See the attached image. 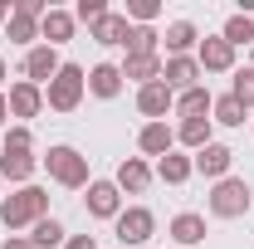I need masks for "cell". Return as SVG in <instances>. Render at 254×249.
<instances>
[{
    "instance_id": "20",
    "label": "cell",
    "mask_w": 254,
    "mask_h": 249,
    "mask_svg": "<svg viewBox=\"0 0 254 249\" xmlns=\"http://www.w3.org/2000/svg\"><path fill=\"white\" fill-rule=\"evenodd\" d=\"M176 142H186V147H210V118H181V127H176Z\"/></svg>"
},
{
    "instance_id": "5",
    "label": "cell",
    "mask_w": 254,
    "mask_h": 249,
    "mask_svg": "<svg viewBox=\"0 0 254 249\" xmlns=\"http://www.w3.org/2000/svg\"><path fill=\"white\" fill-rule=\"evenodd\" d=\"M152 230H157V215H152L147 205H132V210L118 215V240H123V245H147Z\"/></svg>"
},
{
    "instance_id": "21",
    "label": "cell",
    "mask_w": 254,
    "mask_h": 249,
    "mask_svg": "<svg viewBox=\"0 0 254 249\" xmlns=\"http://www.w3.org/2000/svg\"><path fill=\"white\" fill-rule=\"evenodd\" d=\"M171 240H176V245H200V240H205V220L200 215H176L171 220Z\"/></svg>"
},
{
    "instance_id": "32",
    "label": "cell",
    "mask_w": 254,
    "mask_h": 249,
    "mask_svg": "<svg viewBox=\"0 0 254 249\" xmlns=\"http://www.w3.org/2000/svg\"><path fill=\"white\" fill-rule=\"evenodd\" d=\"M108 15V5L103 0H78V10H73V20H83V25H98Z\"/></svg>"
},
{
    "instance_id": "28",
    "label": "cell",
    "mask_w": 254,
    "mask_h": 249,
    "mask_svg": "<svg viewBox=\"0 0 254 249\" xmlns=\"http://www.w3.org/2000/svg\"><path fill=\"white\" fill-rule=\"evenodd\" d=\"M10 39H15V44L39 39V20H34V15H20V10H10Z\"/></svg>"
},
{
    "instance_id": "38",
    "label": "cell",
    "mask_w": 254,
    "mask_h": 249,
    "mask_svg": "<svg viewBox=\"0 0 254 249\" xmlns=\"http://www.w3.org/2000/svg\"><path fill=\"white\" fill-rule=\"evenodd\" d=\"M5 73H10V68H5V59H0V83H5Z\"/></svg>"
},
{
    "instance_id": "2",
    "label": "cell",
    "mask_w": 254,
    "mask_h": 249,
    "mask_svg": "<svg viewBox=\"0 0 254 249\" xmlns=\"http://www.w3.org/2000/svg\"><path fill=\"white\" fill-rule=\"evenodd\" d=\"M250 200H254L250 181H240V176H225V181H215V190H210V215H220V220H240V215H250Z\"/></svg>"
},
{
    "instance_id": "24",
    "label": "cell",
    "mask_w": 254,
    "mask_h": 249,
    "mask_svg": "<svg viewBox=\"0 0 254 249\" xmlns=\"http://www.w3.org/2000/svg\"><path fill=\"white\" fill-rule=\"evenodd\" d=\"M220 39L230 44V49H240V44H254V15H230Z\"/></svg>"
},
{
    "instance_id": "18",
    "label": "cell",
    "mask_w": 254,
    "mask_h": 249,
    "mask_svg": "<svg viewBox=\"0 0 254 249\" xmlns=\"http://www.w3.org/2000/svg\"><path fill=\"white\" fill-rule=\"evenodd\" d=\"M88 88H93L98 98H118L123 93V68H118V63H98L93 73H88Z\"/></svg>"
},
{
    "instance_id": "26",
    "label": "cell",
    "mask_w": 254,
    "mask_h": 249,
    "mask_svg": "<svg viewBox=\"0 0 254 249\" xmlns=\"http://www.w3.org/2000/svg\"><path fill=\"white\" fill-rule=\"evenodd\" d=\"M210 113H215V123H220V127H245V113H250V108H240L235 98L225 93V98L210 103Z\"/></svg>"
},
{
    "instance_id": "1",
    "label": "cell",
    "mask_w": 254,
    "mask_h": 249,
    "mask_svg": "<svg viewBox=\"0 0 254 249\" xmlns=\"http://www.w3.org/2000/svg\"><path fill=\"white\" fill-rule=\"evenodd\" d=\"M44 215H49V195H44L39 186H20L10 200H0V220H5L10 230H25V225L34 230Z\"/></svg>"
},
{
    "instance_id": "4",
    "label": "cell",
    "mask_w": 254,
    "mask_h": 249,
    "mask_svg": "<svg viewBox=\"0 0 254 249\" xmlns=\"http://www.w3.org/2000/svg\"><path fill=\"white\" fill-rule=\"evenodd\" d=\"M44 166H49V176H54L59 186H68V190L88 186V156H78L73 147H49Z\"/></svg>"
},
{
    "instance_id": "19",
    "label": "cell",
    "mask_w": 254,
    "mask_h": 249,
    "mask_svg": "<svg viewBox=\"0 0 254 249\" xmlns=\"http://www.w3.org/2000/svg\"><path fill=\"white\" fill-rule=\"evenodd\" d=\"M200 39H195V25L190 20H176V25H166V49H171V59H181L186 49H195Z\"/></svg>"
},
{
    "instance_id": "7",
    "label": "cell",
    "mask_w": 254,
    "mask_h": 249,
    "mask_svg": "<svg viewBox=\"0 0 254 249\" xmlns=\"http://www.w3.org/2000/svg\"><path fill=\"white\" fill-rule=\"evenodd\" d=\"M88 215H98V220H118L123 215L118 181H88Z\"/></svg>"
},
{
    "instance_id": "15",
    "label": "cell",
    "mask_w": 254,
    "mask_h": 249,
    "mask_svg": "<svg viewBox=\"0 0 254 249\" xmlns=\"http://www.w3.org/2000/svg\"><path fill=\"white\" fill-rule=\"evenodd\" d=\"M171 142H176V132H171L166 123H147L142 132H137V147H142L147 156H166V152H171Z\"/></svg>"
},
{
    "instance_id": "11",
    "label": "cell",
    "mask_w": 254,
    "mask_h": 249,
    "mask_svg": "<svg viewBox=\"0 0 254 249\" xmlns=\"http://www.w3.org/2000/svg\"><path fill=\"white\" fill-rule=\"evenodd\" d=\"M190 161H195V171H200V176H215V181H225V171H230L235 152H230V147H220V142H210V147H200Z\"/></svg>"
},
{
    "instance_id": "29",
    "label": "cell",
    "mask_w": 254,
    "mask_h": 249,
    "mask_svg": "<svg viewBox=\"0 0 254 249\" xmlns=\"http://www.w3.org/2000/svg\"><path fill=\"white\" fill-rule=\"evenodd\" d=\"M127 54H157V30L152 25H137L127 34Z\"/></svg>"
},
{
    "instance_id": "3",
    "label": "cell",
    "mask_w": 254,
    "mask_h": 249,
    "mask_svg": "<svg viewBox=\"0 0 254 249\" xmlns=\"http://www.w3.org/2000/svg\"><path fill=\"white\" fill-rule=\"evenodd\" d=\"M83 83H88V73H83L78 63H64L59 73L49 78V93H44V103H49L54 113H73V108H78V98H83Z\"/></svg>"
},
{
    "instance_id": "17",
    "label": "cell",
    "mask_w": 254,
    "mask_h": 249,
    "mask_svg": "<svg viewBox=\"0 0 254 249\" xmlns=\"http://www.w3.org/2000/svg\"><path fill=\"white\" fill-rule=\"evenodd\" d=\"M123 78H137V83L147 88V83H157V78H161V59H157V54H127Z\"/></svg>"
},
{
    "instance_id": "9",
    "label": "cell",
    "mask_w": 254,
    "mask_h": 249,
    "mask_svg": "<svg viewBox=\"0 0 254 249\" xmlns=\"http://www.w3.org/2000/svg\"><path fill=\"white\" fill-rule=\"evenodd\" d=\"M195 63H200V73H225V68L235 63V49L225 44L220 34H215V39H200V44H195Z\"/></svg>"
},
{
    "instance_id": "31",
    "label": "cell",
    "mask_w": 254,
    "mask_h": 249,
    "mask_svg": "<svg viewBox=\"0 0 254 249\" xmlns=\"http://www.w3.org/2000/svg\"><path fill=\"white\" fill-rule=\"evenodd\" d=\"M30 147H34L30 127H10V132H5V152H15V156H30Z\"/></svg>"
},
{
    "instance_id": "6",
    "label": "cell",
    "mask_w": 254,
    "mask_h": 249,
    "mask_svg": "<svg viewBox=\"0 0 254 249\" xmlns=\"http://www.w3.org/2000/svg\"><path fill=\"white\" fill-rule=\"evenodd\" d=\"M161 83L171 88V93H186V88H200V63L181 54V59H166L161 63Z\"/></svg>"
},
{
    "instance_id": "33",
    "label": "cell",
    "mask_w": 254,
    "mask_h": 249,
    "mask_svg": "<svg viewBox=\"0 0 254 249\" xmlns=\"http://www.w3.org/2000/svg\"><path fill=\"white\" fill-rule=\"evenodd\" d=\"M157 0H127V15H132V20H142V25H147V20H157Z\"/></svg>"
},
{
    "instance_id": "23",
    "label": "cell",
    "mask_w": 254,
    "mask_h": 249,
    "mask_svg": "<svg viewBox=\"0 0 254 249\" xmlns=\"http://www.w3.org/2000/svg\"><path fill=\"white\" fill-rule=\"evenodd\" d=\"M190 171H195V161H190V156H171V152H166V156L157 161V176L166 181V186H181Z\"/></svg>"
},
{
    "instance_id": "16",
    "label": "cell",
    "mask_w": 254,
    "mask_h": 249,
    "mask_svg": "<svg viewBox=\"0 0 254 249\" xmlns=\"http://www.w3.org/2000/svg\"><path fill=\"white\" fill-rule=\"evenodd\" d=\"M127 34H132L127 15H113V10L93 25V39H98V44H108V49H113V44H123V49H127Z\"/></svg>"
},
{
    "instance_id": "37",
    "label": "cell",
    "mask_w": 254,
    "mask_h": 249,
    "mask_svg": "<svg viewBox=\"0 0 254 249\" xmlns=\"http://www.w3.org/2000/svg\"><path fill=\"white\" fill-rule=\"evenodd\" d=\"M5 118H10V103H5V93H0V123H5Z\"/></svg>"
},
{
    "instance_id": "14",
    "label": "cell",
    "mask_w": 254,
    "mask_h": 249,
    "mask_svg": "<svg viewBox=\"0 0 254 249\" xmlns=\"http://www.w3.org/2000/svg\"><path fill=\"white\" fill-rule=\"evenodd\" d=\"M147 186H152V171H147V161L127 156L123 166H118V190H127V195H142Z\"/></svg>"
},
{
    "instance_id": "10",
    "label": "cell",
    "mask_w": 254,
    "mask_h": 249,
    "mask_svg": "<svg viewBox=\"0 0 254 249\" xmlns=\"http://www.w3.org/2000/svg\"><path fill=\"white\" fill-rule=\"evenodd\" d=\"M171 108H176V93H171L161 78H157V83H147V88L137 93V113H142V118H166Z\"/></svg>"
},
{
    "instance_id": "25",
    "label": "cell",
    "mask_w": 254,
    "mask_h": 249,
    "mask_svg": "<svg viewBox=\"0 0 254 249\" xmlns=\"http://www.w3.org/2000/svg\"><path fill=\"white\" fill-rule=\"evenodd\" d=\"M34 166H39L34 156H15V152H0V176H5V181H30V176H34Z\"/></svg>"
},
{
    "instance_id": "36",
    "label": "cell",
    "mask_w": 254,
    "mask_h": 249,
    "mask_svg": "<svg viewBox=\"0 0 254 249\" xmlns=\"http://www.w3.org/2000/svg\"><path fill=\"white\" fill-rule=\"evenodd\" d=\"M10 10H15V5H10V0H0V25L10 20Z\"/></svg>"
},
{
    "instance_id": "35",
    "label": "cell",
    "mask_w": 254,
    "mask_h": 249,
    "mask_svg": "<svg viewBox=\"0 0 254 249\" xmlns=\"http://www.w3.org/2000/svg\"><path fill=\"white\" fill-rule=\"evenodd\" d=\"M0 249H34V245H30V240H5Z\"/></svg>"
},
{
    "instance_id": "27",
    "label": "cell",
    "mask_w": 254,
    "mask_h": 249,
    "mask_svg": "<svg viewBox=\"0 0 254 249\" xmlns=\"http://www.w3.org/2000/svg\"><path fill=\"white\" fill-rule=\"evenodd\" d=\"M30 245H34V249H54V245H64V225H59L54 215H44L39 225H34Z\"/></svg>"
},
{
    "instance_id": "12",
    "label": "cell",
    "mask_w": 254,
    "mask_h": 249,
    "mask_svg": "<svg viewBox=\"0 0 254 249\" xmlns=\"http://www.w3.org/2000/svg\"><path fill=\"white\" fill-rule=\"evenodd\" d=\"M5 103H10V118H39V108H44V88H34V83H15Z\"/></svg>"
},
{
    "instance_id": "13",
    "label": "cell",
    "mask_w": 254,
    "mask_h": 249,
    "mask_svg": "<svg viewBox=\"0 0 254 249\" xmlns=\"http://www.w3.org/2000/svg\"><path fill=\"white\" fill-rule=\"evenodd\" d=\"M73 15L68 10H44V20H39V39H49V49L54 44H64V39H73Z\"/></svg>"
},
{
    "instance_id": "34",
    "label": "cell",
    "mask_w": 254,
    "mask_h": 249,
    "mask_svg": "<svg viewBox=\"0 0 254 249\" xmlns=\"http://www.w3.org/2000/svg\"><path fill=\"white\" fill-rule=\"evenodd\" d=\"M64 249H98L93 235H73V240H64Z\"/></svg>"
},
{
    "instance_id": "8",
    "label": "cell",
    "mask_w": 254,
    "mask_h": 249,
    "mask_svg": "<svg viewBox=\"0 0 254 249\" xmlns=\"http://www.w3.org/2000/svg\"><path fill=\"white\" fill-rule=\"evenodd\" d=\"M59 68H64V63H59V54H54L49 44H34L30 54H25V83H34V88H39V83H49Z\"/></svg>"
},
{
    "instance_id": "22",
    "label": "cell",
    "mask_w": 254,
    "mask_h": 249,
    "mask_svg": "<svg viewBox=\"0 0 254 249\" xmlns=\"http://www.w3.org/2000/svg\"><path fill=\"white\" fill-rule=\"evenodd\" d=\"M210 103H215L210 88H186V93H176V113H181V118H205Z\"/></svg>"
},
{
    "instance_id": "30",
    "label": "cell",
    "mask_w": 254,
    "mask_h": 249,
    "mask_svg": "<svg viewBox=\"0 0 254 249\" xmlns=\"http://www.w3.org/2000/svg\"><path fill=\"white\" fill-rule=\"evenodd\" d=\"M230 98H235L240 108H254V68H240V73H235V88H230Z\"/></svg>"
}]
</instances>
